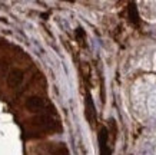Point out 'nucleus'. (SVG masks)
I'll return each instance as SVG.
<instances>
[{"instance_id":"obj_1","label":"nucleus","mask_w":156,"mask_h":155,"mask_svg":"<svg viewBox=\"0 0 156 155\" xmlns=\"http://www.w3.org/2000/svg\"><path fill=\"white\" fill-rule=\"evenodd\" d=\"M32 124H33L34 127H39V128H42V129H48V131H53V129L57 128L56 121H55L52 116L44 115V113L34 116L33 119H32Z\"/></svg>"},{"instance_id":"obj_2","label":"nucleus","mask_w":156,"mask_h":155,"mask_svg":"<svg viewBox=\"0 0 156 155\" xmlns=\"http://www.w3.org/2000/svg\"><path fill=\"white\" fill-rule=\"evenodd\" d=\"M24 79V73L23 71H20V69H13V71L9 72V75H7V85H9L10 88H17L22 85Z\"/></svg>"},{"instance_id":"obj_3","label":"nucleus","mask_w":156,"mask_h":155,"mask_svg":"<svg viewBox=\"0 0 156 155\" xmlns=\"http://www.w3.org/2000/svg\"><path fill=\"white\" fill-rule=\"evenodd\" d=\"M44 101H43L40 96H30V98L26 99V108L32 112H39L44 108Z\"/></svg>"},{"instance_id":"obj_4","label":"nucleus","mask_w":156,"mask_h":155,"mask_svg":"<svg viewBox=\"0 0 156 155\" xmlns=\"http://www.w3.org/2000/svg\"><path fill=\"white\" fill-rule=\"evenodd\" d=\"M109 134L106 128H102L99 132V146H100V155H110V149L108 145Z\"/></svg>"},{"instance_id":"obj_5","label":"nucleus","mask_w":156,"mask_h":155,"mask_svg":"<svg viewBox=\"0 0 156 155\" xmlns=\"http://www.w3.org/2000/svg\"><path fill=\"white\" fill-rule=\"evenodd\" d=\"M86 118L89 119L90 124H93L95 122V119H96L95 105H93V101H92L90 94H87V96H86Z\"/></svg>"},{"instance_id":"obj_6","label":"nucleus","mask_w":156,"mask_h":155,"mask_svg":"<svg viewBox=\"0 0 156 155\" xmlns=\"http://www.w3.org/2000/svg\"><path fill=\"white\" fill-rule=\"evenodd\" d=\"M129 19H130V22H133L135 24L139 23V14H137V10H136V5L135 3H130L129 5Z\"/></svg>"},{"instance_id":"obj_7","label":"nucleus","mask_w":156,"mask_h":155,"mask_svg":"<svg viewBox=\"0 0 156 155\" xmlns=\"http://www.w3.org/2000/svg\"><path fill=\"white\" fill-rule=\"evenodd\" d=\"M76 36H77V39H83L85 38V32H83V29H77V30H76Z\"/></svg>"}]
</instances>
